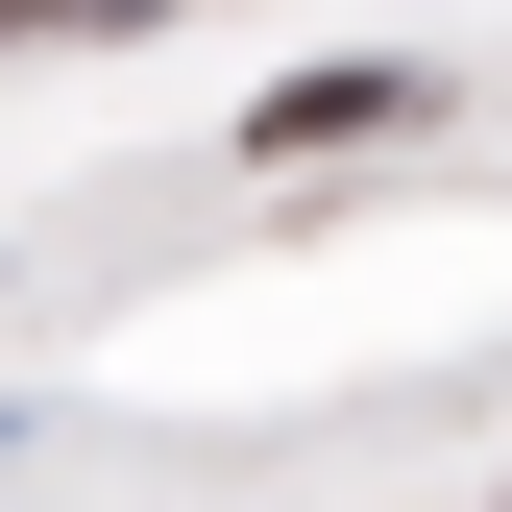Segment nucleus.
Returning a JSON list of instances; mask_svg holds the SVG:
<instances>
[{
	"label": "nucleus",
	"mask_w": 512,
	"mask_h": 512,
	"mask_svg": "<svg viewBox=\"0 0 512 512\" xmlns=\"http://www.w3.org/2000/svg\"><path fill=\"white\" fill-rule=\"evenodd\" d=\"M25 25H74V0H0V49H25ZM98 25H122V0H98Z\"/></svg>",
	"instance_id": "2"
},
{
	"label": "nucleus",
	"mask_w": 512,
	"mask_h": 512,
	"mask_svg": "<svg viewBox=\"0 0 512 512\" xmlns=\"http://www.w3.org/2000/svg\"><path fill=\"white\" fill-rule=\"evenodd\" d=\"M415 98H439V74H269V98H244V147L293 171V147H366V122H415Z\"/></svg>",
	"instance_id": "1"
}]
</instances>
